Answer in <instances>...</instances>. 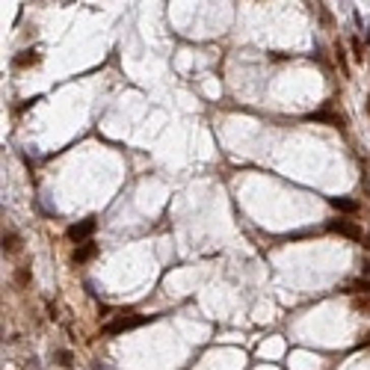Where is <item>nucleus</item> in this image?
<instances>
[{
	"instance_id": "14",
	"label": "nucleus",
	"mask_w": 370,
	"mask_h": 370,
	"mask_svg": "<svg viewBox=\"0 0 370 370\" xmlns=\"http://www.w3.org/2000/svg\"><path fill=\"white\" fill-rule=\"evenodd\" d=\"M358 347H370V332H367V337H361V341H358Z\"/></svg>"
},
{
	"instance_id": "13",
	"label": "nucleus",
	"mask_w": 370,
	"mask_h": 370,
	"mask_svg": "<svg viewBox=\"0 0 370 370\" xmlns=\"http://www.w3.org/2000/svg\"><path fill=\"white\" fill-rule=\"evenodd\" d=\"M353 51H355V59H361V42L353 39Z\"/></svg>"
},
{
	"instance_id": "7",
	"label": "nucleus",
	"mask_w": 370,
	"mask_h": 370,
	"mask_svg": "<svg viewBox=\"0 0 370 370\" xmlns=\"http://www.w3.org/2000/svg\"><path fill=\"white\" fill-rule=\"evenodd\" d=\"M18 249H21L18 231H3V252H18Z\"/></svg>"
},
{
	"instance_id": "11",
	"label": "nucleus",
	"mask_w": 370,
	"mask_h": 370,
	"mask_svg": "<svg viewBox=\"0 0 370 370\" xmlns=\"http://www.w3.org/2000/svg\"><path fill=\"white\" fill-rule=\"evenodd\" d=\"M353 308L355 311H361V314H370V296H358V299H353Z\"/></svg>"
},
{
	"instance_id": "10",
	"label": "nucleus",
	"mask_w": 370,
	"mask_h": 370,
	"mask_svg": "<svg viewBox=\"0 0 370 370\" xmlns=\"http://www.w3.org/2000/svg\"><path fill=\"white\" fill-rule=\"evenodd\" d=\"M308 118H311V121H329V125H335V128H337V121H341L335 113H311Z\"/></svg>"
},
{
	"instance_id": "4",
	"label": "nucleus",
	"mask_w": 370,
	"mask_h": 370,
	"mask_svg": "<svg viewBox=\"0 0 370 370\" xmlns=\"http://www.w3.org/2000/svg\"><path fill=\"white\" fill-rule=\"evenodd\" d=\"M95 255H98V243H92V240H89V243H80V246L74 249L71 261H74V264H86V261H92Z\"/></svg>"
},
{
	"instance_id": "3",
	"label": "nucleus",
	"mask_w": 370,
	"mask_h": 370,
	"mask_svg": "<svg viewBox=\"0 0 370 370\" xmlns=\"http://www.w3.org/2000/svg\"><path fill=\"white\" fill-rule=\"evenodd\" d=\"M332 234H341L347 237V240H361V225H355L353 219H329V225H326Z\"/></svg>"
},
{
	"instance_id": "15",
	"label": "nucleus",
	"mask_w": 370,
	"mask_h": 370,
	"mask_svg": "<svg viewBox=\"0 0 370 370\" xmlns=\"http://www.w3.org/2000/svg\"><path fill=\"white\" fill-rule=\"evenodd\" d=\"M367 113H370V98H367Z\"/></svg>"
},
{
	"instance_id": "12",
	"label": "nucleus",
	"mask_w": 370,
	"mask_h": 370,
	"mask_svg": "<svg viewBox=\"0 0 370 370\" xmlns=\"http://www.w3.org/2000/svg\"><path fill=\"white\" fill-rule=\"evenodd\" d=\"M56 358H59V364H63V367H71V364H74L68 350H59V353H56Z\"/></svg>"
},
{
	"instance_id": "9",
	"label": "nucleus",
	"mask_w": 370,
	"mask_h": 370,
	"mask_svg": "<svg viewBox=\"0 0 370 370\" xmlns=\"http://www.w3.org/2000/svg\"><path fill=\"white\" fill-rule=\"evenodd\" d=\"M332 207L335 210H344V213H355L358 210V202H353V199H332Z\"/></svg>"
},
{
	"instance_id": "1",
	"label": "nucleus",
	"mask_w": 370,
	"mask_h": 370,
	"mask_svg": "<svg viewBox=\"0 0 370 370\" xmlns=\"http://www.w3.org/2000/svg\"><path fill=\"white\" fill-rule=\"evenodd\" d=\"M142 323H148V317L145 314H121L118 320H113V323H107L104 326V335H121V332H131V329H139Z\"/></svg>"
},
{
	"instance_id": "8",
	"label": "nucleus",
	"mask_w": 370,
	"mask_h": 370,
	"mask_svg": "<svg viewBox=\"0 0 370 370\" xmlns=\"http://www.w3.org/2000/svg\"><path fill=\"white\" fill-rule=\"evenodd\" d=\"M30 279H33V269H30V264H21V267H15V285L18 287H27V285H30Z\"/></svg>"
},
{
	"instance_id": "2",
	"label": "nucleus",
	"mask_w": 370,
	"mask_h": 370,
	"mask_svg": "<svg viewBox=\"0 0 370 370\" xmlns=\"http://www.w3.org/2000/svg\"><path fill=\"white\" fill-rule=\"evenodd\" d=\"M95 228H98V219L95 217H89V219H83V222H74L71 228L66 231V237L71 240V243H89V237L95 234Z\"/></svg>"
},
{
	"instance_id": "6",
	"label": "nucleus",
	"mask_w": 370,
	"mask_h": 370,
	"mask_svg": "<svg viewBox=\"0 0 370 370\" xmlns=\"http://www.w3.org/2000/svg\"><path fill=\"white\" fill-rule=\"evenodd\" d=\"M39 59H42V53L39 51H24L21 56H15V66L18 68H30V66H39Z\"/></svg>"
},
{
	"instance_id": "5",
	"label": "nucleus",
	"mask_w": 370,
	"mask_h": 370,
	"mask_svg": "<svg viewBox=\"0 0 370 370\" xmlns=\"http://www.w3.org/2000/svg\"><path fill=\"white\" fill-rule=\"evenodd\" d=\"M344 293H350V296H370V282L367 279H355V282H350V285L344 287Z\"/></svg>"
}]
</instances>
